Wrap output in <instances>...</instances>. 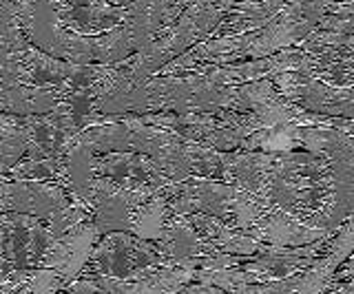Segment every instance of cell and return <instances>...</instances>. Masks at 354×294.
Masks as SVG:
<instances>
[{
	"label": "cell",
	"instance_id": "cell-5",
	"mask_svg": "<svg viewBox=\"0 0 354 294\" xmlns=\"http://www.w3.org/2000/svg\"><path fill=\"white\" fill-rule=\"evenodd\" d=\"M3 290L0 294H58L69 281L60 272L49 268H33V270H16L0 277Z\"/></svg>",
	"mask_w": 354,
	"mask_h": 294
},
{
	"label": "cell",
	"instance_id": "cell-3",
	"mask_svg": "<svg viewBox=\"0 0 354 294\" xmlns=\"http://www.w3.org/2000/svg\"><path fill=\"white\" fill-rule=\"evenodd\" d=\"M100 237H102V233L97 231L93 219L75 226L71 233L55 239V246L51 250V255L47 257V261H44V268L60 272L69 283L75 281L86 268Z\"/></svg>",
	"mask_w": 354,
	"mask_h": 294
},
{
	"label": "cell",
	"instance_id": "cell-4",
	"mask_svg": "<svg viewBox=\"0 0 354 294\" xmlns=\"http://www.w3.org/2000/svg\"><path fill=\"white\" fill-rule=\"evenodd\" d=\"M71 202L58 186H44V184L16 182L7 184L3 190V210L33 215L38 219L49 222L51 217L69 208Z\"/></svg>",
	"mask_w": 354,
	"mask_h": 294
},
{
	"label": "cell",
	"instance_id": "cell-6",
	"mask_svg": "<svg viewBox=\"0 0 354 294\" xmlns=\"http://www.w3.org/2000/svg\"><path fill=\"white\" fill-rule=\"evenodd\" d=\"M177 294H228L226 290H221L217 286H210V283H202V281H195V283H188L186 288H182Z\"/></svg>",
	"mask_w": 354,
	"mask_h": 294
},
{
	"label": "cell",
	"instance_id": "cell-2",
	"mask_svg": "<svg viewBox=\"0 0 354 294\" xmlns=\"http://www.w3.org/2000/svg\"><path fill=\"white\" fill-rule=\"evenodd\" d=\"M49 222L33 215L5 213L3 215V272L0 277L16 270L44 268V261L55 246Z\"/></svg>",
	"mask_w": 354,
	"mask_h": 294
},
{
	"label": "cell",
	"instance_id": "cell-1",
	"mask_svg": "<svg viewBox=\"0 0 354 294\" xmlns=\"http://www.w3.org/2000/svg\"><path fill=\"white\" fill-rule=\"evenodd\" d=\"M166 266L158 242H149L133 233L118 231L100 237L86 268L77 279L109 277V279H138L147 272Z\"/></svg>",
	"mask_w": 354,
	"mask_h": 294
},
{
	"label": "cell",
	"instance_id": "cell-7",
	"mask_svg": "<svg viewBox=\"0 0 354 294\" xmlns=\"http://www.w3.org/2000/svg\"><path fill=\"white\" fill-rule=\"evenodd\" d=\"M324 294H354V275H352L350 279H346V281L337 283L335 288H330V290L324 292Z\"/></svg>",
	"mask_w": 354,
	"mask_h": 294
}]
</instances>
